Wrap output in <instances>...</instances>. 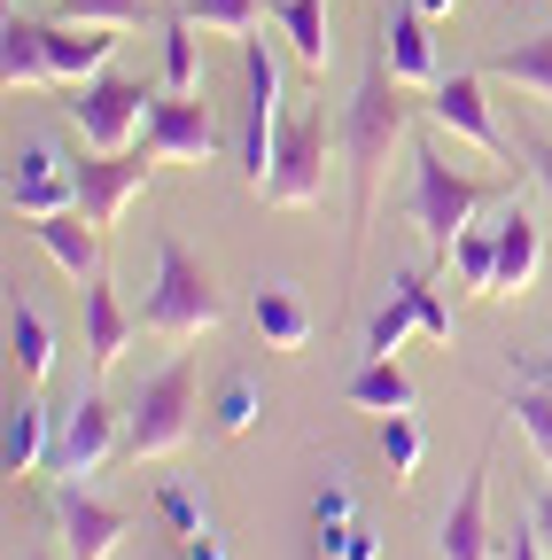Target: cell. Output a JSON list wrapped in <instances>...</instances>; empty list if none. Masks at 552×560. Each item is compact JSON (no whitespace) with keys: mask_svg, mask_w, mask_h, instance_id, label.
<instances>
[{"mask_svg":"<svg viewBox=\"0 0 552 560\" xmlns=\"http://www.w3.org/2000/svg\"><path fill=\"white\" fill-rule=\"evenodd\" d=\"M149 172H156V156H149V149H94L86 164H71V179H79V210H86L102 234H117L125 202L149 187Z\"/></svg>","mask_w":552,"mask_h":560,"instance_id":"cell-9","label":"cell"},{"mask_svg":"<svg viewBox=\"0 0 552 560\" xmlns=\"http://www.w3.org/2000/svg\"><path fill=\"white\" fill-rule=\"evenodd\" d=\"M451 265H459L467 289L491 296V289H498V226H467V234L451 242Z\"/></svg>","mask_w":552,"mask_h":560,"instance_id":"cell-28","label":"cell"},{"mask_svg":"<svg viewBox=\"0 0 552 560\" xmlns=\"http://www.w3.org/2000/svg\"><path fill=\"white\" fill-rule=\"evenodd\" d=\"M404 125H412V86L397 79L389 55L374 47V62H366L351 109L334 117V149H342V164H351V257H359V242H366V226H374L381 172H389V149L404 140Z\"/></svg>","mask_w":552,"mask_h":560,"instance_id":"cell-1","label":"cell"},{"mask_svg":"<svg viewBox=\"0 0 552 560\" xmlns=\"http://www.w3.org/2000/svg\"><path fill=\"white\" fill-rule=\"evenodd\" d=\"M164 94H195V24L164 16Z\"/></svg>","mask_w":552,"mask_h":560,"instance_id":"cell-34","label":"cell"},{"mask_svg":"<svg viewBox=\"0 0 552 560\" xmlns=\"http://www.w3.org/2000/svg\"><path fill=\"white\" fill-rule=\"evenodd\" d=\"M381 55H389V70L404 86H436V47H428V16L412 9H389V24H381Z\"/></svg>","mask_w":552,"mask_h":560,"instance_id":"cell-18","label":"cell"},{"mask_svg":"<svg viewBox=\"0 0 552 560\" xmlns=\"http://www.w3.org/2000/svg\"><path fill=\"white\" fill-rule=\"evenodd\" d=\"M242 79H249V102H242V179L265 195L272 149H281V62L265 55V39H242Z\"/></svg>","mask_w":552,"mask_h":560,"instance_id":"cell-6","label":"cell"},{"mask_svg":"<svg viewBox=\"0 0 552 560\" xmlns=\"http://www.w3.org/2000/svg\"><path fill=\"white\" fill-rule=\"evenodd\" d=\"M537 272H544V234H537L529 210L514 202L506 219H498V289H491V296H521Z\"/></svg>","mask_w":552,"mask_h":560,"instance_id":"cell-19","label":"cell"},{"mask_svg":"<svg viewBox=\"0 0 552 560\" xmlns=\"http://www.w3.org/2000/svg\"><path fill=\"white\" fill-rule=\"evenodd\" d=\"M436 545H444V560H491V552H498V545H491V459L459 482V499H451Z\"/></svg>","mask_w":552,"mask_h":560,"instance_id":"cell-14","label":"cell"},{"mask_svg":"<svg viewBox=\"0 0 552 560\" xmlns=\"http://www.w3.org/2000/svg\"><path fill=\"white\" fill-rule=\"evenodd\" d=\"M141 149L156 164H211L219 156V117L202 109L195 94H156L149 125H141Z\"/></svg>","mask_w":552,"mask_h":560,"instance_id":"cell-10","label":"cell"},{"mask_svg":"<svg viewBox=\"0 0 552 560\" xmlns=\"http://www.w3.org/2000/svg\"><path fill=\"white\" fill-rule=\"evenodd\" d=\"M219 319H226V296H219L211 265H202L187 242H156V289H149L141 327L156 342H202Z\"/></svg>","mask_w":552,"mask_h":560,"instance_id":"cell-3","label":"cell"},{"mask_svg":"<svg viewBox=\"0 0 552 560\" xmlns=\"http://www.w3.org/2000/svg\"><path fill=\"white\" fill-rule=\"evenodd\" d=\"M397 296L412 304V319H421V335L451 342V304L436 296V280H428V272H404V280H397Z\"/></svg>","mask_w":552,"mask_h":560,"instance_id":"cell-33","label":"cell"},{"mask_svg":"<svg viewBox=\"0 0 552 560\" xmlns=\"http://www.w3.org/2000/svg\"><path fill=\"white\" fill-rule=\"evenodd\" d=\"M272 24L289 32V55L304 70H327L334 39H327V0H272Z\"/></svg>","mask_w":552,"mask_h":560,"instance_id":"cell-22","label":"cell"},{"mask_svg":"<svg viewBox=\"0 0 552 560\" xmlns=\"http://www.w3.org/2000/svg\"><path fill=\"white\" fill-rule=\"evenodd\" d=\"M428 117H436L444 132L474 140L482 156H498V164H514V149H506V132L491 125V102H482V79H474V70H451V79H436V86H428Z\"/></svg>","mask_w":552,"mask_h":560,"instance_id":"cell-12","label":"cell"},{"mask_svg":"<svg viewBox=\"0 0 552 560\" xmlns=\"http://www.w3.org/2000/svg\"><path fill=\"white\" fill-rule=\"evenodd\" d=\"M179 552H187V560H226V545H219V537H195V545H179Z\"/></svg>","mask_w":552,"mask_h":560,"instance_id":"cell-42","label":"cell"},{"mask_svg":"<svg viewBox=\"0 0 552 560\" xmlns=\"http://www.w3.org/2000/svg\"><path fill=\"white\" fill-rule=\"evenodd\" d=\"M0 62H9V86H16V94L55 86V70H47V39H39V24H32V16H9V24H0Z\"/></svg>","mask_w":552,"mask_h":560,"instance_id":"cell-21","label":"cell"},{"mask_svg":"<svg viewBox=\"0 0 552 560\" xmlns=\"http://www.w3.org/2000/svg\"><path fill=\"white\" fill-rule=\"evenodd\" d=\"M327 140H334L327 109H304V117L281 125L272 179H265V202H272V210H312V202L327 195Z\"/></svg>","mask_w":552,"mask_h":560,"instance_id":"cell-5","label":"cell"},{"mask_svg":"<svg viewBox=\"0 0 552 560\" xmlns=\"http://www.w3.org/2000/svg\"><path fill=\"white\" fill-rule=\"evenodd\" d=\"M109 452H125V420H117V405H109L102 389H86V397L71 405V420H62L55 452H47V475L86 482V475H102V467H109Z\"/></svg>","mask_w":552,"mask_h":560,"instance_id":"cell-8","label":"cell"},{"mask_svg":"<svg viewBox=\"0 0 552 560\" xmlns=\"http://www.w3.org/2000/svg\"><path fill=\"white\" fill-rule=\"evenodd\" d=\"M529 382H552V350H544V359H529Z\"/></svg>","mask_w":552,"mask_h":560,"instance_id":"cell-44","label":"cell"},{"mask_svg":"<svg viewBox=\"0 0 552 560\" xmlns=\"http://www.w3.org/2000/svg\"><path fill=\"white\" fill-rule=\"evenodd\" d=\"M39 39H47V70H55V86H86V79H102L109 70V32L102 24H62V16H47L39 24Z\"/></svg>","mask_w":552,"mask_h":560,"instance_id":"cell-15","label":"cell"},{"mask_svg":"<svg viewBox=\"0 0 552 560\" xmlns=\"http://www.w3.org/2000/svg\"><path fill=\"white\" fill-rule=\"evenodd\" d=\"M9 210L16 219H47V210H79V179L62 164L55 140H24L9 164Z\"/></svg>","mask_w":552,"mask_h":560,"instance_id":"cell-11","label":"cell"},{"mask_svg":"<svg viewBox=\"0 0 552 560\" xmlns=\"http://www.w3.org/2000/svg\"><path fill=\"white\" fill-rule=\"evenodd\" d=\"M249 319H257L265 350H312V335H319V312L289 289V280H265L257 304H249Z\"/></svg>","mask_w":552,"mask_h":560,"instance_id":"cell-17","label":"cell"},{"mask_svg":"<svg viewBox=\"0 0 552 560\" xmlns=\"http://www.w3.org/2000/svg\"><path fill=\"white\" fill-rule=\"evenodd\" d=\"M62 24H102V32H132L149 16V0H55Z\"/></svg>","mask_w":552,"mask_h":560,"instance_id":"cell-32","label":"cell"},{"mask_svg":"<svg viewBox=\"0 0 552 560\" xmlns=\"http://www.w3.org/2000/svg\"><path fill=\"white\" fill-rule=\"evenodd\" d=\"M55 522H62V545H71V560H109L117 537L132 529V514L109 506V499H94L86 482H62V490H55Z\"/></svg>","mask_w":552,"mask_h":560,"instance_id":"cell-13","label":"cell"},{"mask_svg":"<svg viewBox=\"0 0 552 560\" xmlns=\"http://www.w3.org/2000/svg\"><path fill=\"white\" fill-rule=\"evenodd\" d=\"M257 412H265L257 382H249V374H234V382L219 389V405H211V429H219V436H249V429H257Z\"/></svg>","mask_w":552,"mask_h":560,"instance_id":"cell-31","label":"cell"},{"mask_svg":"<svg viewBox=\"0 0 552 560\" xmlns=\"http://www.w3.org/2000/svg\"><path fill=\"white\" fill-rule=\"evenodd\" d=\"M9 359H16V374L24 382H47L55 374V327L39 319V304H9Z\"/></svg>","mask_w":552,"mask_h":560,"instance_id":"cell-23","label":"cell"},{"mask_svg":"<svg viewBox=\"0 0 552 560\" xmlns=\"http://www.w3.org/2000/svg\"><path fill=\"white\" fill-rule=\"evenodd\" d=\"M351 405H366V412H412V374L397 359H366L351 374Z\"/></svg>","mask_w":552,"mask_h":560,"instance_id":"cell-25","label":"cell"},{"mask_svg":"<svg viewBox=\"0 0 552 560\" xmlns=\"http://www.w3.org/2000/svg\"><path fill=\"white\" fill-rule=\"evenodd\" d=\"M156 514L172 522V537H179V545H195V537H211V514L195 506V490H187V482H164V490H156Z\"/></svg>","mask_w":552,"mask_h":560,"instance_id":"cell-35","label":"cell"},{"mask_svg":"<svg viewBox=\"0 0 552 560\" xmlns=\"http://www.w3.org/2000/svg\"><path fill=\"white\" fill-rule=\"evenodd\" d=\"M412 327H421V319H412V304H404V296H389V304L366 319V350H374V359H397V342H404Z\"/></svg>","mask_w":552,"mask_h":560,"instance_id":"cell-37","label":"cell"},{"mask_svg":"<svg viewBox=\"0 0 552 560\" xmlns=\"http://www.w3.org/2000/svg\"><path fill=\"white\" fill-rule=\"evenodd\" d=\"M24 560H47V552H24Z\"/></svg>","mask_w":552,"mask_h":560,"instance_id":"cell-45","label":"cell"},{"mask_svg":"<svg viewBox=\"0 0 552 560\" xmlns=\"http://www.w3.org/2000/svg\"><path fill=\"white\" fill-rule=\"evenodd\" d=\"M506 560H544V545H537V529H529V514H521V529L506 537Z\"/></svg>","mask_w":552,"mask_h":560,"instance_id":"cell-40","label":"cell"},{"mask_svg":"<svg viewBox=\"0 0 552 560\" xmlns=\"http://www.w3.org/2000/svg\"><path fill=\"white\" fill-rule=\"evenodd\" d=\"M529 529H537V545H544V560H552V490H537V506H529Z\"/></svg>","mask_w":552,"mask_h":560,"instance_id":"cell-39","label":"cell"},{"mask_svg":"<svg viewBox=\"0 0 552 560\" xmlns=\"http://www.w3.org/2000/svg\"><path fill=\"white\" fill-rule=\"evenodd\" d=\"M404 164H412V226H421V242H428L436 257H451V242L474 226L482 202L506 195V179H467V172H451L436 140H412Z\"/></svg>","mask_w":552,"mask_h":560,"instance_id":"cell-2","label":"cell"},{"mask_svg":"<svg viewBox=\"0 0 552 560\" xmlns=\"http://www.w3.org/2000/svg\"><path fill=\"white\" fill-rule=\"evenodd\" d=\"M521 156H529V172H537V179L552 187V140H529V149H521Z\"/></svg>","mask_w":552,"mask_h":560,"instance_id":"cell-41","label":"cell"},{"mask_svg":"<svg viewBox=\"0 0 552 560\" xmlns=\"http://www.w3.org/2000/svg\"><path fill=\"white\" fill-rule=\"evenodd\" d=\"M179 16H187V24H202V32L249 39V32L272 16V0H179Z\"/></svg>","mask_w":552,"mask_h":560,"instance_id":"cell-27","label":"cell"},{"mask_svg":"<svg viewBox=\"0 0 552 560\" xmlns=\"http://www.w3.org/2000/svg\"><path fill=\"white\" fill-rule=\"evenodd\" d=\"M32 242L62 265V272H71V280H94L102 272V226L86 219V210H47V219H32Z\"/></svg>","mask_w":552,"mask_h":560,"instance_id":"cell-16","label":"cell"},{"mask_svg":"<svg viewBox=\"0 0 552 560\" xmlns=\"http://www.w3.org/2000/svg\"><path fill=\"white\" fill-rule=\"evenodd\" d=\"M544 389H552V382H544Z\"/></svg>","mask_w":552,"mask_h":560,"instance_id":"cell-46","label":"cell"},{"mask_svg":"<svg viewBox=\"0 0 552 560\" xmlns=\"http://www.w3.org/2000/svg\"><path fill=\"white\" fill-rule=\"evenodd\" d=\"M149 86L141 79H117V70H102V79L71 86V117L86 132V149H132V132L149 125Z\"/></svg>","mask_w":552,"mask_h":560,"instance_id":"cell-7","label":"cell"},{"mask_svg":"<svg viewBox=\"0 0 552 560\" xmlns=\"http://www.w3.org/2000/svg\"><path fill=\"white\" fill-rule=\"evenodd\" d=\"M327 522H359V499H351V482H327L319 499H312V529H327Z\"/></svg>","mask_w":552,"mask_h":560,"instance_id":"cell-38","label":"cell"},{"mask_svg":"<svg viewBox=\"0 0 552 560\" xmlns=\"http://www.w3.org/2000/svg\"><path fill=\"white\" fill-rule=\"evenodd\" d=\"M412 9H421V16H451V9H459V0H412Z\"/></svg>","mask_w":552,"mask_h":560,"instance_id":"cell-43","label":"cell"},{"mask_svg":"<svg viewBox=\"0 0 552 560\" xmlns=\"http://www.w3.org/2000/svg\"><path fill=\"white\" fill-rule=\"evenodd\" d=\"M125 342H132V319H125L117 289L94 272V280H86V366H94V374H109V366L125 359Z\"/></svg>","mask_w":552,"mask_h":560,"instance_id":"cell-20","label":"cell"},{"mask_svg":"<svg viewBox=\"0 0 552 560\" xmlns=\"http://www.w3.org/2000/svg\"><path fill=\"white\" fill-rule=\"evenodd\" d=\"M506 412L521 420V436L537 444V459H544V475H552V389H544V382H521V389L506 397Z\"/></svg>","mask_w":552,"mask_h":560,"instance_id":"cell-30","label":"cell"},{"mask_svg":"<svg viewBox=\"0 0 552 560\" xmlns=\"http://www.w3.org/2000/svg\"><path fill=\"white\" fill-rule=\"evenodd\" d=\"M491 79H514V86H529L537 102H552V32H537V39L491 55Z\"/></svg>","mask_w":552,"mask_h":560,"instance_id":"cell-26","label":"cell"},{"mask_svg":"<svg viewBox=\"0 0 552 560\" xmlns=\"http://www.w3.org/2000/svg\"><path fill=\"white\" fill-rule=\"evenodd\" d=\"M312 545H319V560H381V537L366 522H327Z\"/></svg>","mask_w":552,"mask_h":560,"instance_id":"cell-36","label":"cell"},{"mask_svg":"<svg viewBox=\"0 0 552 560\" xmlns=\"http://www.w3.org/2000/svg\"><path fill=\"white\" fill-rule=\"evenodd\" d=\"M47 452H55V444H47V412L16 397V405H9V436H0V467H9V475H39Z\"/></svg>","mask_w":552,"mask_h":560,"instance_id":"cell-24","label":"cell"},{"mask_svg":"<svg viewBox=\"0 0 552 560\" xmlns=\"http://www.w3.org/2000/svg\"><path fill=\"white\" fill-rule=\"evenodd\" d=\"M187 436H195V359H172L164 374L141 382V397H132V412H125V452H132V459H172Z\"/></svg>","mask_w":552,"mask_h":560,"instance_id":"cell-4","label":"cell"},{"mask_svg":"<svg viewBox=\"0 0 552 560\" xmlns=\"http://www.w3.org/2000/svg\"><path fill=\"white\" fill-rule=\"evenodd\" d=\"M421 420L412 412H381V459H389V482H412L421 475Z\"/></svg>","mask_w":552,"mask_h":560,"instance_id":"cell-29","label":"cell"}]
</instances>
